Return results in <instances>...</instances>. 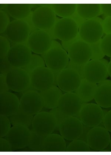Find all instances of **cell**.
<instances>
[{"label": "cell", "instance_id": "11", "mask_svg": "<svg viewBox=\"0 0 111 155\" xmlns=\"http://www.w3.org/2000/svg\"><path fill=\"white\" fill-rule=\"evenodd\" d=\"M31 51L27 45L23 44H15L10 48L7 58L13 67L23 68L31 61Z\"/></svg>", "mask_w": 111, "mask_h": 155}, {"label": "cell", "instance_id": "41", "mask_svg": "<svg viewBox=\"0 0 111 155\" xmlns=\"http://www.w3.org/2000/svg\"><path fill=\"white\" fill-rule=\"evenodd\" d=\"M102 26L104 33L106 34H111V17L108 16L103 20Z\"/></svg>", "mask_w": 111, "mask_h": 155}, {"label": "cell", "instance_id": "33", "mask_svg": "<svg viewBox=\"0 0 111 155\" xmlns=\"http://www.w3.org/2000/svg\"><path fill=\"white\" fill-rule=\"evenodd\" d=\"M9 40L5 37L0 36V59L7 58L8 52L11 48Z\"/></svg>", "mask_w": 111, "mask_h": 155}, {"label": "cell", "instance_id": "21", "mask_svg": "<svg viewBox=\"0 0 111 155\" xmlns=\"http://www.w3.org/2000/svg\"><path fill=\"white\" fill-rule=\"evenodd\" d=\"M39 93L42 100L43 107L49 109L58 107L59 101L63 95L61 90L54 85L48 90Z\"/></svg>", "mask_w": 111, "mask_h": 155}, {"label": "cell", "instance_id": "13", "mask_svg": "<svg viewBox=\"0 0 111 155\" xmlns=\"http://www.w3.org/2000/svg\"><path fill=\"white\" fill-rule=\"evenodd\" d=\"M31 138V131L28 127L15 126L11 128L5 136L12 147L13 149H23L28 146Z\"/></svg>", "mask_w": 111, "mask_h": 155}, {"label": "cell", "instance_id": "28", "mask_svg": "<svg viewBox=\"0 0 111 155\" xmlns=\"http://www.w3.org/2000/svg\"><path fill=\"white\" fill-rule=\"evenodd\" d=\"M52 6L56 14L63 18H70L76 10V4H54Z\"/></svg>", "mask_w": 111, "mask_h": 155}, {"label": "cell", "instance_id": "48", "mask_svg": "<svg viewBox=\"0 0 111 155\" xmlns=\"http://www.w3.org/2000/svg\"><path fill=\"white\" fill-rule=\"evenodd\" d=\"M110 148H111V140L110 142Z\"/></svg>", "mask_w": 111, "mask_h": 155}, {"label": "cell", "instance_id": "27", "mask_svg": "<svg viewBox=\"0 0 111 155\" xmlns=\"http://www.w3.org/2000/svg\"><path fill=\"white\" fill-rule=\"evenodd\" d=\"M8 117L13 126H22L29 127L32 124L34 116L25 113L19 107L15 113Z\"/></svg>", "mask_w": 111, "mask_h": 155}, {"label": "cell", "instance_id": "34", "mask_svg": "<svg viewBox=\"0 0 111 155\" xmlns=\"http://www.w3.org/2000/svg\"><path fill=\"white\" fill-rule=\"evenodd\" d=\"M0 138L5 137L11 129V123L8 117L0 115Z\"/></svg>", "mask_w": 111, "mask_h": 155}, {"label": "cell", "instance_id": "35", "mask_svg": "<svg viewBox=\"0 0 111 155\" xmlns=\"http://www.w3.org/2000/svg\"><path fill=\"white\" fill-rule=\"evenodd\" d=\"M101 46L105 55L111 57V34L106 35L103 38Z\"/></svg>", "mask_w": 111, "mask_h": 155}, {"label": "cell", "instance_id": "16", "mask_svg": "<svg viewBox=\"0 0 111 155\" xmlns=\"http://www.w3.org/2000/svg\"><path fill=\"white\" fill-rule=\"evenodd\" d=\"M43 107L41 96L37 91H27L20 98V108L25 113L35 115L40 112Z\"/></svg>", "mask_w": 111, "mask_h": 155}, {"label": "cell", "instance_id": "24", "mask_svg": "<svg viewBox=\"0 0 111 155\" xmlns=\"http://www.w3.org/2000/svg\"><path fill=\"white\" fill-rule=\"evenodd\" d=\"M94 99L100 107H111V85L103 84L97 86Z\"/></svg>", "mask_w": 111, "mask_h": 155}, {"label": "cell", "instance_id": "18", "mask_svg": "<svg viewBox=\"0 0 111 155\" xmlns=\"http://www.w3.org/2000/svg\"><path fill=\"white\" fill-rule=\"evenodd\" d=\"M83 124L75 116H69L60 124L59 131L65 139L69 141L78 139L83 132Z\"/></svg>", "mask_w": 111, "mask_h": 155}, {"label": "cell", "instance_id": "31", "mask_svg": "<svg viewBox=\"0 0 111 155\" xmlns=\"http://www.w3.org/2000/svg\"><path fill=\"white\" fill-rule=\"evenodd\" d=\"M44 60L40 55L37 54H32L30 63L26 67L23 68L27 72L29 75H31L32 72L35 69L41 67H46Z\"/></svg>", "mask_w": 111, "mask_h": 155}, {"label": "cell", "instance_id": "46", "mask_svg": "<svg viewBox=\"0 0 111 155\" xmlns=\"http://www.w3.org/2000/svg\"><path fill=\"white\" fill-rule=\"evenodd\" d=\"M103 84H108V85H111V81L110 80H105L103 81L102 82H101L100 83L97 84V86H99Z\"/></svg>", "mask_w": 111, "mask_h": 155}, {"label": "cell", "instance_id": "38", "mask_svg": "<svg viewBox=\"0 0 111 155\" xmlns=\"http://www.w3.org/2000/svg\"><path fill=\"white\" fill-rule=\"evenodd\" d=\"M86 64L82 65L77 64L73 63L70 61H69L66 68L73 69L76 71L78 72L82 80V79L85 78V75H84V70H85V67Z\"/></svg>", "mask_w": 111, "mask_h": 155}, {"label": "cell", "instance_id": "22", "mask_svg": "<svg viewBox=\"0 0 111 155\" xmlns=\"http://www.w3.org/2000/svg\"><path fill=\"white\" fill-rule=\"evenodd\" d=\"M66 149L65 139L58 134H50L45 138L43 144L44 152H64Z\"/></svg>", "mask_w": 111, "mask_h": 155}, {"label": "cell", "instance_id": "2", "mask_svg": "<svg viewBox=\"0 0 111 155\" xmlns=\"http://www.w3.org/2000/svg\"><path fill=\"white\" fill-rule=\"evenodd\" d=\"M9 90L16 92H24L31 85L30 76L23 68H13L6 76Z\"/></svg>", "mask_w": 111, "mask_h": 155}, {"label": "cell", "instance_id": "45", "mask_svg": "<svg viewBox=\"0 0 111 155\" xmlns=\"http://www.w3.org/2000/svg\"><path fill=\"white\" fill-rule=\"evenodd\" d=\"M91 128H92L83 125V132L80 137L79 138L78 140H83L87 142V135H88L89 131Z\"/></svg>", "mask_w": 111, "mask_h": 155}, {"label": "cell", "instance_id": "8", "mask_svg": "<svg viewBox=\"0 0 111 155\" xmlns=\"http://www.w3.org/2000/svg\"><path fill=\"white\" fill-rule=\"evenodd\" d=\"M31 85L38 92L44 91L54 85L55 76L53 72L46 67L37 68L30 75Z\"/></svg>", "mask_w": 111, "mask_h": 155}, {"label": "cell", "instance_id": "19", "mask_svg": "<svg viewBox=\"0 0 111 155\" xmlns=\"http://www.w3.org/2000/svg\"><path fill=\"white\" fill-rule=\"evenodd\" d=\"M108 75L107 66L101 60H91L85 65V78L92 83H100L105 80Z\"/></svg>", "mask_w": 111, "mask_h": 155}, {"label": "cell", "instance_id": "40", "mask_svg": "<svg viewBox=\"0 0 111 155\" xmlns=\"http://www.w3.org/2000/svg\"><path fill=\"white\" fill-rule=\"evenodd\" d=\"M13 148L7 140L1 138L0 139V151L2 152H11Z\"/></svg>", "mask_w": 111, "mask_h": 155}, {"label": "cell", "instance_id": "23", "mask_svg": "<svg viewBox=\"0 0 111 155\" xmlns=\"http://www.w3.org/2000/svg\"><path fill=\"white\" fill-rule=\"evenodd\" d=\"M97 87L96 84L92 83L85 78L82 79L75 93L83 102L90 101L93 99Z\"/></svg>", "mask_w": 111, "mask_h": 155}, {"label": "cell", "instance_id": "1", "mask_svg": "<svg viewBox=\"0 0 111 155\" xmlns=\"http://www.w3.org/2000/svg\"><path fill=\"white\" fill-rule=\"evenodd\" d=\"M69 59L68 53L59 46H52L44 55L45 64L53 73H59L66 68Z\"/></svg>", "mask_w": 111, "mask_h": 155}, {"label": "cell", "instance_id": "15", "mask_svg": "<svg viewBox=\"0 0 111 155\" xmlns=\"http://www.w3.org/2000/svg\"><path fill=\"white\" fill-rule=\"evenodd\" d=\"M84 102L75 93L67 92L63 94L59 101L58 108L68 116H78Z\"/></svg>", "mask_w": 111, "mask_h": 155}, {"label": "cell", "instance_id": "36", "mask_svg": "<svg viewBox=\"0 0 111 155\" xmlns=\"http://www.w3.org/2000/svg\"><path fill=\"white\" fill-rule=\"evenodd\" d=\"M49 112L50 113L53 114L56 118V119L57 124L55 130L59 131L60 124L66 118L69 117V116L62 113L59 109L58 107L52 109Z\"/></svg>", "mask_w": 111, "mask_h": 155}, {"label": "cell", "instance_id": "44", "mask_svg": "<svg viewBox=\"0 0 111 155\" xmlns=\"http://www.w3.org/2000/svg\"><path fill=\"white\" fill-rule=\"evenodd\" d=\"M102 12L109 17H111V4H100Z\"/></svg>", "mask_w": 111, "mask_h": 155}, {"label": "cell", "instance_id": "7", "mask_svg": "<svg viewBox=\"0 0 111 155\" xmlns=\"http://www.w3.org/2000/svg\"><path fill=\"white\" fill-rule=\"evenodd\" d=\"M56 14L52 8L41 6L33 12L31 16L32 24L40 30H49L55 26Z\"/></svg>", "mask_w": 111, "mask_h": 155}, {"label": "cell", "instance_id": "39", "mask_svg": "<svg viewBox=\"0 0 111 155\" xmlns=\"http://www.w3.org/2000/svg\"><path fill=\"white\" fill-rule=\"evenodd\" d=\"M13 68L14 67L10 64L7 58L1 59V74L6 76L8 72Z\"/></svg>", "mask_w": 111, "mask_h": 155}, {"label": "cell", "instance_id": "17", "mask_svg": "<svg viewBox=\"0 0 111 155\" xmlns=\"http://www.w3.org/2000/svg\"><path fill=\"white\" fill-rule=\"evenodd\" d=\"M81 80L78 72L73 69L66 68L58 74L57 86L64 92H72L78 88Z\"/></svg>", "mask_w": 111, "mask_h": 155}, {"label": "cell", "instance_id": "6", "mask_svg": "<svg viewBox=\"0 0 111 155\" xmlns=\"http://www.w3.org/2000/svg\"><path fill=\"white\" fill-rule=\"evenodd\" d=\"M56 120L50 113L40 112L35 114L32 122V129L40 136H47L55 130Z\"/></svg>", "mask_w": 111, "mask_h": 155}, {"label": "cell", "instance_id": "30", "mask_svg": "<svg viewBox=\"0 0 111 155\" xmlns=\"http://www.w3.org/2000/svg\"><path fill=\"white\" fill-rule=\"evenodd\" d=\"M90 151L89 146L85 141L76 140L72 141L66 147V152H89Z\"/></svg>", "mask_w": 111, "mask_h": 155}, {"label": "cell", "instance_id": "29", "mask_svg": "<svg viewBox=\"0 0 111 155\" xmlns=\"http://www.w3.org/2000/svg\"><path fill=\"white\" fill-rule=\"evenodd\" d=\"M31 138L28 147L32 151L42 152L44 141L46 136H40L36 134L32 129L31 130Z\"/></svg>", "mask_w": 111, "mask_h": 155}, {"label": "cell", "instance_id": "12", "mask_svg": "<svg viewBox=\"0 0 111 155\" xmlns=\"http://www.w3.org/2000/svg\"><path fill=\"white\" fill-rule=\"evenodd\" d=\"M110 140L108 131L102 126L92 128L87 136V144L95 151H103L110 144Z\"/></svg>", "mask_w": 111, "mask_h": 155}, {"label": "cell", "instance_id": "26", "mask_svg": "<svg viewBox=\"0 0 111 155\" xmlns=\"http://www.w3.org/2000/svg\"><path fill=\"white\" fill-rule=\"evenodd\" d=\"M7 11L9 15L16 20H23L29 16L31 5L28 4H8Z\"/></svg>", "mask_w": 111, "mask_h": 155}, {"label": "cell", "instance_id": "10", "mask_svg": "<svg viewBox=\"0 0 111 155\" xmlns=\"http://www.w3.org/2000/svg\"><path fill=\"white\" fill-rule=\"evenodd\" d=\"M103 33L102 23L96 18L84 21L79 28V33L80 38L88 44L99 41Z\"/></svg>", "mask_w": 111, "mask_h": 155}, {"label": "cell", "instance_id": "37", "mask_svg": "<svg viewBox=\"0 0 111 155\" xmlns=\"http://www.w3.org/2000/svg\"><path fill=\"white\" fill-rule=\"evenodd\" d=\"M10 23L9 16L6 12L1 10L0 11V33L6 31L7 28Z\"/></svg>", "mask_w": 111, "mask_h": 155}, {"label": "cell", "instance_id": "4", "mask_svg": "<svg viewBox=\"0 0 111 155\" xmlns=\"http://www.w3.org/2000/svg\"><path fill=\"white\" fill-rule=\"evenodd\" d=\"M27 45L32 51L36 54H44L51 48L53 41L46 31L37 30L31 33L26 41Z\"/></svg>", "mask_w": 111, "mask_h": 155}, {"label": "cell", "instance_id": "43", "mask_svg": "<svg viewBox=\"0 0 111 155\" xmlns=\"http://www.w3.org/2000/svg\"><path fill=\"white\" fill-rule=\"evenodd\" d=\"M103 123L104 127L111 132V110L107 112L104 116Z\"/></svg>", "mask_w": 111, "mask_h": 155}, {"label": "cell", "instance_id": "3", "mask_svg": "<svg viewBox=\"0 0 111 155\" xmlns=\"http://www.w3.org/2000/svg\"><path fill=\"white\" fill-rule=\"evenodd\" d=\"M79 30L78 25L73 18H63L55 23L53 33L57 38L64 42H68L76 38Z\"/></svg>", "mask_w": 111, "mask_h": 155}, {"label": "cell", "instance_id": "20", "mask_svg": "<svg viewBox=\"0 0 111 155\" xmlns=\"http://www.w3.org/2000/svg\"><path fill=\"white\" fill-rule=\"evenodd\" d=\"M20 107V101L12 93L0 94V114L8 117L15 113Z\"/></svg>", "mask_w": 111, "mask_h": 155}, {"label": "cell", "instance_id": "42", "mask_svg": "<svg viewBox=\"0 0 111 155\" xmlns=\"http://www.w3.org/2000/svg\"><path fill=\"white\" fill-rule=\"evenodd\" d=\"M0 94L9 92V90L7 84L6 76L0 75Z\"/></svg>", "mask_w": 111, "mask_h": 155}, {"label": "cell", "instance_id": "9", "mask_svg": "<svg viewBox=\"0 0 111 155\" xmlns=\"http://www.w3.org/2000/svg\"><path fill=\"white\" fill-rule=\"evenodd\" d=\"M104 114L102 108L97 104H89L82 107L78 118L83 125L90 128L97 127L103 122Z\"/></svg>", "mask_w": 111, "mask_h": 155}, {"label": "cell", "instance_id": "47", "mask_svg": "<svg viewBox=\"0 0 111 155\" xmlns=\"http://www.w3.org/2000/svg\"><path fill=\"white\" fill-rule=\"evenodd\" d=\"M107 71H108V75L111 77V60L107 66Z\"/></svg>", "mask_w": 111, "mask_h": 155}, {"label": "cell", "instance_id": "5", "mask_svg": "<svg viewBox=\"0 0 111 155\" xmlns=\"http://www.w3.org/2000/svg\"><path fill=\"white\" fill-rule=\"evenodd\" d=\"M5 32L7 38L15 44L26 42L31 33L29 25L23 20L12 21Z\"/></svg>", "mask_w": 111, "mask_h": 155}, {"label": "cell", "instance_id": "32", "mask_svg": "<svg viewBox=\"0 0 111 155\" xmlns=\"http://www.w3.org/2000/svg\"><path fill=\"white\" fill-rule=\"evenodd\" d=\"M102 40L93 43L88 44L92 51L91 60H100L105 56L101 46Z\"/></svg>", "mask_w": 111, "mask_h": 155}, {"label": "cell", "instance_id": "14", "mask_svg": "<svg viewBox=\"0 0 111 155\" xmlns=\"http://www.w3.org/2000/svg\"><path fill=\"white\" fill-rule=\"evenodd\" d=\"M68 55L70 61L79 65L84 64L89 61L92 51L88 43L83 40H78L69 47Z\"/></svg>", "mask_w": 111, "mask_h": 155}, {"label": "cell", "instance_id": "25", "mask_svg": "<svg viewBox=\"0 0 111 155\" xmlns=\"http://www.w3.org/2000/svg\"><path fill=\"white\" fill-rule=\"evenodd\" d=\"M76 11L81 18L87 20L96 18L100 15L101 9L99 4H78Z\"/></svg>", "mask_w": 111, "mask_h": 155}]
</instances>
